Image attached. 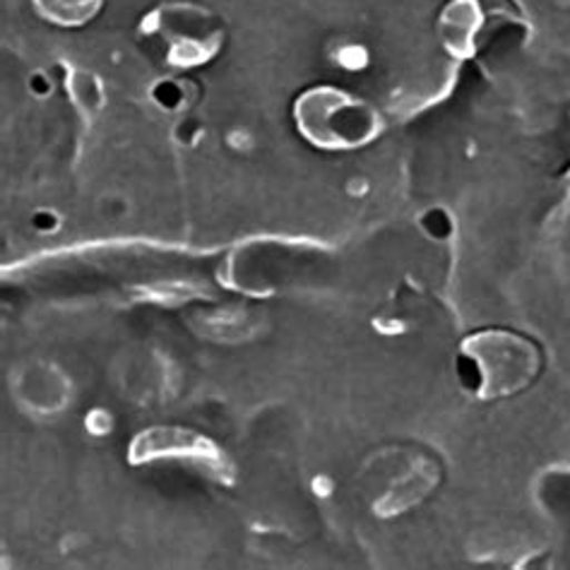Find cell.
I'll use <instances>...</instances> for the list:
<instances>
[{
  "label": "cell",
  "mask_w": 570,
  "mask_h": 570,
  "mask_svg": "<svg viewBox=\"0 0 570 570\" xmlns=\"http://www.w3.org/2000/svg\"><path fill=\"white\" fill-rule=\"evenodd\" d=\"M149 95H153V101L161 111L181 114L198 104L200 87L190 78H164L153 87V92Z\"/></svg>",
  "instance_id": "cell-8"
},
{
  "label": "cell",
  "mask_w": 570,
  "mask_h": 570,
  "mask_svg": "<svg viewBox=\"0 0 570 570\" xmlns=\"http://www.w3.org/2000/svg\"><path fill=\"white\" fill-rule=\"evenodd\" d=\"M366 61H368V56L362 47H358V43H344V47H340V51H337V63L350 68V70L364 68Z\"/></svg>",
  "instance_id": "cell-11"
},
{
  "label": "cell",
  "mask_w": 570,
  "mask_h": 570,
  "mask_svg": "<svg viewBox=\"0 0 570 570\" xmlns=\"http://www.w3.org/2000/svg\"><path fill=\"white\" fill-rule=\"evenodd\" d=\"M66 89L70 101L82 111L87 118H92L104 107V87L97 75L87 70H72L66 78Z\"/></svg>",
  "instance_id": "cell-9"
},
{
  "label": "cell",
  "mask_w": 570,
  "mask_h": 570,
  "mask_svg": "<svg viewBox=\"0 0 570 570\" xmlns=\"http://www.w3.org/2000/svg\"><path fill=\"white\" fill-rule=\"evenodd\" d=\"M296 132L323 153H350L366 147L383 130V116L368 101L337 87H308L294 101Z\"/></svg>",
  "instance_id": "cell-3"
},
{
  "label": "cell",
  "mask_w": 570,
  "mask_h": 570,
  "mask_svg": "<svg viewBox=\"0 0 570 570\" xmlns=\"http://www.w3.org/2000/svg\"><path fill=\"white\" fill-rule=\"evenodd\" d=\"M29 89H32V95L37 97H47L53 92V85L43 72H35L32 78H29Z\"/></svg>",
  "instance_id": "cell-14"
},
{
  "label": "cell",
  "mask_w": 570,
  "mask_h": 570,
  "mask_svg": "<svg viewBox=\"0 0 570 570\" xmlns=\"http://www.w3.org/2000/svg\"><path fill=\"white\" fill-rule=\"evenodd\" d=\"M200 135H203V126L195 121V118H190V116H184L181 121H178V126H176V140L181 142V145L198 142Z\"/></svg>",
  "instance_id": "cell-12"
},
{
  "label": "cell",
  "mask_w": 570,
  "mask_h": 570,
  "mask_svg": "<svg viewBox=\"0 0 570 570\" xmlns=\"http://www.w3.org/2000/svg\"><path fill=\"white\" fill-rule=\"evenodd\" d=\"M419 227H422L424 234L433 238V242H448L455 232V222L450 217L448 209L431 207L422 215V219H419Z\"/></svg>",
  "instance_id": "cell-10"
},
{
  "label": "cell",
  "mask_w": 570,
  "mask_h": 570,
  "mask_svg": "<svg viewBox=\"0 0 570 570\" xmlns=\"http://www.w3.org/2000/svg\"><path fill=\"white\" fill-rule=\"evenodd\" d=\"M32 227L41 234H51L58 227V217H56V213H49V209H41V213H37L32 217Z\"/></svg>",
  "instance_id": "cell-13"
},
{
  "label": "cell",
  "mask_w": 570,
  "mask_h": 570,
  "mask_svg": "<svg viewBox=\"0 0 570 570\" xmlns=\"http://www.w3.org/2000/svg\"><path fill=\"white\" fill-rule=\"evenodd\" d=\"M138 37L157 63L190 70L219 56L227 41V27L217 12L193 0H164L140 20Z\"/></svg>",
  "instance_id": "cell-2"
},
{
  "label": "cell",
  "mask_w": 570,
  "mask_h": 570,
  "mask_svg": "<svg viewBox=\"0 0 570 570\" xmlns=\"http://www.w3.org/2000/svg\"><path fill=\"white\" fill-rule=\"evenodd\" d=\"M87 429H89V431H95V433H107V431L111 429V419H109V414H104V416H101V410L92 412V414L87 416Z\"/></svg>",
  "instance_id": "cell-15"
},
{
  "label": "cell",
  "mask_w": 570,
  "mask_h": 570,
  "mask_svg": "<svg viewBox=\"0 0 570 570\" xmlns=\"http://www.w3.org/2000/svg\"><path fill=\"white\" fill-rule=\"evenodd\" d=\"M522 22L515 0H448L439 14V35L458 58H472L503 24Z\"/></svg>",
  "instance_id": "cell-4"
},
{
  "label": "cell",
  "mask_w": 570,
  "mask_h": 570,
  "mask_svg": "<svg viewBox=\"0 0 570 570\" xmlns=\"http://www.w3.org/2000/svg\"><path fill=\"white\" fill-rule=\"evenodd\" d=\"M14 393L35 412H58L70 397V383L56 366H29L18 381Z\"/></svg>",
  "instance_id": "cell-6"
},
{
  "label": "cell",
  "mask_w": 570,
  "mask_h": 570,
  "mask_svg": "<svg viewBox=\"0 0 570 570\" xmlns=\"http://www.w3.org/2000/svg\"><path fill=\"white\" fill-rule=\"evenodd\" d=\"M544 368L539 344L515 330H482L464 337L455 356V376L476 400H505L532 387Z\"/></svg>",
  "instance_id": "cell-1"
},
{
  "label": "cell",
  "mask_w": 570,
  "mask_h": 570,
  "mask_svg": "<svg viewBox=\"0 0 570 570\" xmlns=\"http://www.w3.org/2000/svg\"><path fill=\"white\" fill-rule=\"evenodd\" d=\"M35 12L49 24L75 29L92 22L104 8V0H32Z\"/></svg>",
  "instance_id": "cell-7"
},
{
  "label": "cell",
  "mask_w": 570,
  "mask_h": 570,
  "mask_svg": "<svg viewBox=\"0 0 570 570\" xmlns=\"http://www.w3.org/2000/svg\"><path fill=\"white\" fill-rule=\"evenodd\" d=\"M130 464H145V462H155V460H186L198 464L207 474L219 476L224 482H232V464L227 455L222 450L207 441L205 436L195 431L186 429H176V426H159V429H149L142 431L138 439L132 441L130 453H128Z\"/></svg>",
  "instance_id": "cell-5"
}]
</instances>
